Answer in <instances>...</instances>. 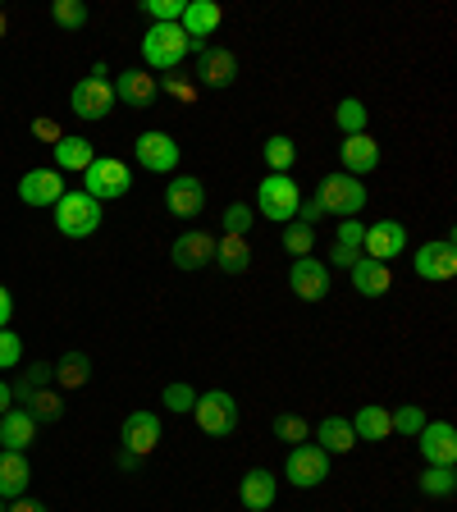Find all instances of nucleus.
<instances>
[{
	"mask_svg": "<svg viewBox=\"0 0 457 512\" xmlns=\"http://www.w3.org/2000/svg\"><path fill=\"white\" fill-rule=\"evenodd\" d=\"M215 266H220L224 275H247V266H252V243L234 238V234H220L215 238Z\"/></svg>",
	"mask_w": 457,
	"mask_h": 512,
	"instance_id": "nucleus-28",
	"label": "nucleus"
},
{
	"mask_svg": "<svg viewBox=\"0 0 457 512\" xmlns=\"http://www.w3.org/2000/svg\"><path fill=\"white\" fill-rule=\"evenodd\" d=\"M188 60V37L179 23H151L142 32V64L160 69V74H179V64Z\"/></svg>",
	"mask_w": 457,
	"mask_h": 512,
	"instance_id": "nucleus-1",
	"label": "nucleus"
},
{
	"mask_svg": "<svg viewBox=\"0 0 457 512\" xmlns=\"http://www.w3.org/2000/svg\"><path fill=\"white\" fill-rule=\"evenodd\" d=\"M32 416H42V421H55V416H60V398L55 394H32Z\"/></svg>",
	"mask_w": 457,
	"mask_h": 512,
	"instance_id": "nucleus-44",
	"label": "nucleus"
},
{
	"mask_svg": "<svg viewBox=\"0 0 457 512\" xmlns=\"http://www.w3.org/2000/svg\"><path fill=\"white\" fill-rule=\"evenodd\" d=\"M5 512H46V503H37V499H14Z\"/></svg>",
	"mask_w": 457,
	"mask_h": 512,
	"instance_id": "nucleus-49",
	"label": "nucleus"
},
{
	"mask_svg": "<svg viewBox=\"0 0 457 512\" xmlns=\"http://www.w3.org/2000/svg\"><path fill=\"white\" fill-rule=\"evenodd\" d=\"M119 439H124V448L133 453V458H147L151 448L160 444V416L156 412H128Z\"/></svg>",
	"mask_w": 457,
	"mask_h": 512,
	"instance_id": "nucleus-20",
	"label": "nucleus"
},
{
	"mask_svg": "<svg viewBox=\"0 0 457 512\" xmlns=\"http://www.w3.org/2000/svg\"><path fill=\"white\" fill-rule=\"evenodd\" d=\"M10 407H14V389H10V384H5V380H0V416L10 412Z\"/></svg>",
	"mask_w": 457,
	"mask_h": 512,
	"instance_id": "nucleus-50",
	"label": "nucleus"
},
{
	"mask_svg": "<svg viewBox=\"0 0 457 512\" xmlns=\"http://www.w3.org/2000/svg\"><path fill=\"white\" fill-rule=\"evenodd\" d=\"M32 133H37V138H42V142H51V147L64 138L60 128H55V119H37V124H32Z\"/></svg>",
	"mask_w": 457,
	"mask_h": 512,
	"instance_id": "nucleus-45",
	"label": "nucleus"
},
{
	"mask_svg": "<svg viewBox=\"0 0 457 512\" xmlns=\"http://www.w3.org/2000/svg\"><path fill=\"white\" fill-rule=\"evenodd\" d=\"M28 480H32L28 453H5V448H0V499H23V494H28Z\"/></svg>",
	"mask_w": 457,
	"mask_h": 512,
	"instance_id": "nucleus-26",
	"label": "nucleus"
},
{
	"mask_svg": "<svg viewBox=\"0 0 457 512\" xmlns=\"http://www.w3.org/2000/svg\"><path fill=\"white\" fill-rule=\"evenodd\" d=\"M298 206H302V188L293 183V174H266V183L256 188V211L275 220L279 229L288 220H298Z\"/></svg>",
	"mask_w": 457,
	"mask_h": 512,
	"instance_id": "nucleus-2",
	"label": "nucleus"
},
{
	"mask_svg": "<svg viewBox=\"0 0 457 512\" xmlns=\"http://www.w3.org/2000/svg\"><path fill=\"white\" fill-rule=\"evenodd\" d=\"M183 5H188V0H142V14H147L151 23H179Z\"/></svg>",
	"mask_w": 457,
	"mask_h": 512,
	"instance_id": "nucleus-40",
	"label": "nucleus"
},
{
	"mask_svg": "<svg viewBox=\"0 0 457 512\" xmlns=\"http://www.w3.org/2000/svg\"><path fill=\"white\" fill-rule=\"evenodd\" d=\"M311 243H316V229H311V224H302V220L284 224V247L293 256H311Z\"/></svg>",
	"mask_w": 457,
	"mask_h": 512,
	"instance_id": "nucleus-38",
	"label": "nucleus"
},
{
	"mask_svg": "<svg viewBox=\"0 0 457 512\" xmlns=\"http://www.w3.org/2000/svg\"><path fill=\"white\" fill-rule=\"evenodd\" d=\"M133 188V170H128L124 160L115 156H96L92 165L83 170V192L92 197V202H115V197H124V192Z\"/></svg>",
	"mask_w": 457,
	"mask_h": 512,
	"instance_id": "nucleus-4",
	"label": "nucleus"
},
{
	"mask_svg": "<svg viewBox=\"0 0 457 512\" xmlns=\"http://www.w3.org/2000/svg\"><path fill=\"white\" fill-rule=\"evenodd\" d=\"M220 224H224V234L247 238V229L256 224V215H252V206H247V202H229V206H224V215H220Z\"/></svg>",
	"mask_w": 457,
	"mask_h": 512,
	"instance_id": "nucleus-36",
	"label": "nucleus"
},
{
	"mask_svg": "<svg viewBox=\"0 0 457 512\" xmlns=\"http://www.w3.org/2000/svg\"><path fill=\"white\" fill-rule=\"evenodd\" d=\"M170 261L174 270H202L215 261V234H206V229H188V234L174 238L170 247Z\"/></svg>",
	"mask_w": 457,
	"mask_h": 512,
	"instance_id": "nucleus-17",
	"label": "nucleus"
},
{
	"mask_svg": "<svg viewBox=\"0 0 457 512\" xmlns=\"http://www.w3.org/2000/svg\"><path fill=\"white\" fill-rule=\"evenodd\" d=\"M407 247V229L398 220H375L366 224V238H362V256H371V261H384L389 266V256H403Z\"/></svg>",
	"mask_w": 457,
	"mask_h": 512,
	"instance_id": "nucleus-16",
	"label": "nucleus"
},
{
	"mask_svg": "<svg viewBox=\"0 0 457 512\" xmlns=\"http://www.w3.org/2000/svg\"><path fill=\"white\" fill-rule=\"evenodd\" d=\"M10 316H14V298H10V288L0 284V330L10 325Z\"/></svg>",
	"mask_w": 457,
	"mask_h": 512,
	"instance_id": "nucleus-48",
	"label": "nucleus"
},
{
	"mask_svg": "<svg viewBox=\"0 0 457 512\" xmlns=\"http://www.w3.org/2000/svg\"><path fill=\"white\" fill-rule=\"evenodd\" d=\"M192 416H197V426H202L211 439H224V435H234V430H238V398L224 394V389L197 394V407H192Z\"/></svg>",
	"mask_w": 457,
	"mask_h": 512,
	"instance_id": "nucleus-6",
	"label": "nucleus"
},
{
	"mask_svg": "<svg viewBox=\"0 0 457 512\" xmlns=\"http://www.w3.org/2000/svg\"><path fill=\"white\" fill-rule=\"evenodd\" d=\"M64 192L69 188H64V174L55 170V165L51 170H28L19 179V202L23 206H55Z\"/></svg>",
	"mask_w": 457,
	"mask_h": 512,
	"instance_id": "nucleus-18",
	"label": "nucleus"
},
{
	"mask_svg": "<svg viewBox=\"0 0 457 512\" xmlns=\"http://www.w3.org/2000/svg\"><path fill=\"white\" fill-rule=\"evenodd\" d=\"M51 151H55V170L60 174H83L87 165L96 160V147L83 138V133H64Z\"/></svg>",
	"mask_w": 457,
	"mask_h": 512,
	"instance_id": "nucleus-25",
	"label": "nucleus"
},
{
	"mask_svg": "<svg viewBox=\"0 0 457 512\" xmlns=\"http://www.w3.org/2000/svg\"><path fill=\"white\" fill-rule=\"evenodd\" d=\"M348 275H352V288H357L362 298H384V293L394 288V270L384 266V261H371V256H357Z\"/></svg>",
	"mask_w": 457,
	"mask_h": 512,
	"instance_id": "nucleus-23",
	"label": "nucleus"
},
{
	"mask_svg": "<svg viewBox=\"0 0 457 512\" xmlns=\"http://www.w3.org/2000/svg\"><path fill=\"white\" fill-rule=\"evenodd\" d=\"M138 165L147 174H174L179 170V156H183V147L170 138V133H160V128H147V133H138Z\"/></svg>",
	"mask_w": 457,
	"mask_h": 512,
	"instance_id": "nucleus-9",
	"label": "nucleus"
},
{
	"mask_svg": "<svg viewBox=\"0 0 457 512\" xmlns=\"http://www.w3.org/2000/svg\"><path fill=\"white\" fill-rule=\"evenodd\" d=\"M352 426V435L357 439H366V444H380V439H389L394 435V421H389V407H380V403H366L362 412L348 421Z\"/></svg>",
	"mask_w": 457,
	"mask_h": 512,
	"instance_id": "nucleus-27",
	"label": "nucleus"
},
{
	"mask_svg": "<svg viewBox=\"0 0 457 512\" xmlns=\"http://www.w3.org/2000/svg\"><path fill=\"white\" fill-rule=\"evenodd\" d=\"M51 211H55V229H60L64 238H92L96 229H101V202H92L83 188L64 192Z\"/></svg>",
	"mask_w": 457,
	"mask_h": 512,
	"instance_id": "nucleus-3",
	"label": "nucleus"
},
{
	"mask_svg": "<svg viewBox=\"0 0 457 512\" xmlns=\"http://www.w3.org/2000/svg\"><path fill=\"white\" fill-rule=\"evenodd\" d=\"M238 78V55L224 51V46H206L197 55V87H211V92H224V87Z\"/></svg>",
	"mask_w": 457,
	"mask_h": 512,
	"instance_id": "nucleus-15",
	"label": "nucleus"
},
{
	"mask_svg": "<svg viewBox=\"0 0 457 512\" xmlns=\"http://www.w3.org/2000/svg\"><path fill=\"white\" fill-rule=\"evenodd\" d=\"M389 421H394V435H421V426H426V412L416 403H407V407H398V412H389Z\"/></svg>",
	"mask_w": 457,
	"mask_h": 512,
	"instance_id": "nucleus-39",
	"label": "nucleus"
},
{
	"mask_svg": "<svg viewBox=\"0 0 457 512\" xmlns=\"http://www.w3.org/2000/svg\"><path fill=\"white\" fill-rule=\"evenodd\" d=\"M334 124L343 128V138H357V133H366V106L357 101V96H343L339 110H334Z\"/></svg>",
	"mask_w": 457,
	"mask_h": 512,
	"instance_id": "nucleus-32",
	"label": "nucleus"
},
{
	"mask_svg": "<svg viewBox=\"0 0 457 512\" xmlns=\"http://www.w3.org/2000/svg\"><path fill=\"white\" fill-rule=\"evenodd\" d=\"M51 380H55V366L37 362V366H28V371H23V380L10 384V389H14V398H19V403H32V394H42Z\"/></svg>",
	"mask_w": 457,
	"mask_h": 512,
	"instance_id": "nucleus-31",
	"label": "nucleus"
},
{
	"mask_svg": "<svg viewBox=\"0 0 457 512\" xmlns=\"http://www.w3.org/2000/svg\"><path fill=\"white\" fill-rule=\"evenodd\" d=\"M165 206L174 220H197L206 211V183L197 174H174V183H165Z\"/></svg>",
	"mask_w": 457,
	"mask_h": 512,
	"instance_id": "nucleus-12",
	"label": "nucleus"
},
{
	"mask_svg": "<svg viewBox=\"0 0 457 512\" xmlns=\"http://www.w3.org/2000/svg\"><path fill=\"white\" fill-rule=\"evenodd\" d=\"M51 19L60 23V28L78 32V28H87V5H83V0H55V5H51Z\"/></svg>",
	"mask_w": 457,
	"mask_h": 512,
	"instance_id": "nucleus-37",
	"label": "nucleus"
},
{
	"mask_svg": "<svg viewBox=\"0 0 457 512\" xmlns=\"http://www.w3.org/2000/svg\"><path fill=\"white\" fill-rule=\"evenodd\" d=\"M316 202L325 206V215H339V220H357L366 206V183L362 179H352V174H325L320 179V192H316Z\"/></svg>",
	"mask_w": 457,
	"mask_h": 512,
	"instance_id": "nucleus-5",
	"label": "nucleus"
},
{
	"mask_svg": "<svg viewBox=\"0 0 457 512\" xmlns=\"http://www.w3.org/2000/svg\"><path fill=\"white\" fill-rule=\"evenodd\" d=\"M165 92H170V96H179V101H188V96L197 92V83H183V78L174 74V78H165Z\"/></svg>",
	"mask_w": 457,
	"mask_h": 512,
	"instance_id": "nucleus-46",
	"label": "nucleus"
},
{
	"mask_svg": "<svg viewBox=\"0 0 457 512\" xmlns=\"http://www.w3.org/2000/svg\"><path fill=\"white\" fill-rule=\"evenodd\" d=\"M284 476L293 490H316L320 480L330 476V453L320 444H293L288 448V462H284Z\"/></svg>",
	"mask_w": 457,
	"mask_h": 512,
	"instance_id": "nucleus-7",
	"label": "nucleus"
},
{
	"mask_svg": "<svg viewBox=\"0 0 457 512\" xmlns=\"http://www.w3.org/2000/svg\"><path fill=\"white\" fill-rule=\"evenodd\" d=\"M0 512H5V499H0Z\"/></svg>",
	"mask_w": 457,
	"mask_h": 512,
	"instance_id": "nucleus-51",
	"label": "nucleus"
},
{
	"mask_svg": "<svg viewBox=\"0 0 457 512\" xmlns=\"http://www.w3.org/2000/svg\"><path fill=\"white\" fill-rule=\"evenodd\" d=\"M362 238H366V224L362 220H339V238H334L339 247H348V252H362Z\"/></svg>",
	"mask_w": 457,
	"mask_h": 512,
	"instance_id": "nucleus-43",
	"label": "nucleus"
},
{
	"mask_svg": "<svg viewBox=\"0 0 457 512\" xmlns=\"http://www.w3.org/2000/svg\"><path fill=\"white\" fill-rule=\"evenodd\" d=\"M416 448H421L426 467H453L457 462V430L448 426V421H426L421 435H416Z\"/></svg>",
	"mask_w": 457,
	"mask_h": 512,
	"instance_id": "nucleus-13",
	"label": "nucleus"
},
{
	"mask_svg": "<svg viewBox=\"0 0 457 512\" xmlns=\"http://www.w3.org/2000/svg\"><path fill=\"white\" fill-rule=\"evenodd\" d=\"M339 156H343V174H352V179H362V174L380 170V142H375L371 133H357V138H343Z\"/></svg>",
	"mask_w": 457,
	"mask_h": 512,
	"instance_id": "nucleus-22",
	"label": "nucleus"
},
{
	"mask_svg": "<svg viewBox=\"0 0 457 512\" xmlns=\"http://www.w3.org/2000/svg\"><path fill=\"white\" fill-rule=\"evenodd\" d=\"M275 494H279V480H275V471H266V467H252L238 480V503H243L247 512H270L275 508Z\"/></svg>",
	"mask_w": 457,
	"mask_h": 512,
	"instance_id": "nucleus-19",
	"label": "nucleus"
},
{
	"mask_svg": "<svg viewBox=\"0 0 457 512\" xmlns=\"http://www.w3.org/2000/svg\"><path fill=\"white\" fill-rule=\"evenodd\" d=\"M357 256H362V252H348V247H339V243H334V247H330V266L352 270V261H357Z\"/></svg>",
	"mask_w": 457,
	"mask_h": 512,
	"instance_id": "nucleus-47",
	"label": "nucleus"
},
{
	"mask_svg": "<svg viewBox=\"0 0 457 512\" xmlns=\"http://www.w3.org/2000/svg\"><path fill=\"white\" fill-rule=\"evenodd\" d=\"M115 101H124V106H138V110H147L151 101H156V74H142V69H124V74L115 78Z\"/></svg>",
	"mask_w": 457,
	"mask_h": 512,
	"instance_id": "nucleus-24",
	"label": "nucleus"
},
{
	"mask_svg": "<svg viewBox=\"0 0 457 512\" xmlns=\"http://www.w3.org/2000/svg\"><path fill=\"white\" fill-rule=\"evenodd\" d=\"M23 362V339L14 330H0V371H14Z\"/></svg>",
	"mask_w": 457,
	"mask_h": 512,
	"instance_id": "nucleus-42",
	"label": "nucleus"
},
{
	"mask_svg": "<svg viewBox=\"0 0 457 512\" xmlns=\"http://www.w3.org/2000/svg\"><path fill=\"white\" fill-rule=\"evenodd\" d=\"M69 110H74L78 119H87V124L106 119L110 110H115V87H110V78H78L74 92H69Z\"/></svg>",
	"mask_w": 457,
	"mask_h": 512,
	"instance_id": "nucleus-8",
	"label": "nucleus"
},
{
	"mask_svg": "<svg viewBox=\"0 0 457 512\" xmlns=\"http://www.w3.org/2000/svg\"><path fill=\"white\" fill-rule=\"evenodd\" d=\"M266 160H270V174H288V170H293V160H298L293 138H284V133L266 138Z\"/></svg>",
	"mask_w": 457,
	"mask_h": 512,
	"instance_id": "nucleus-33",
	"label": "nucleus"
},
{
	"mask_svg": "<svg viewBox=\"0 0 457 512\" xmlns=\"http://www.w3.org/2000/svg\"><path fill=\"white\" fill-rule=\"evenodd\" d=\"M416 485H421V494H426V499H453L457 471L453 467H426V476L416 480Z\"/></svg>",
	"mask_w": 457,
	"mask_h": 512,
	"instance_id": "nucleus-30",
	"label": "nucleus"
},
{
	"mask_svg": "<svg viewBox=\"0 0 457 512\" xmlns=\"http://www.w3.org/2000/svg\"><path fill=\"white\" fill-rule=\"evenodd\" d=\"M288 288H293L302 302H325L330 298V266L316 261V256H298V261L288 266Z\"/></svg>",
	"mask_w": 457,
	"mask_h": 512,
	"instance_id": "nucleus-11",
	"label": "nucleus"
},
{
	"mask_svg": "<svg viewBox=\"0 0 457 512\" xmlns=\"http://www.w3.org/2000/svg\"><path fill=\"white\" fill-rule=\"evenodd\" d=\"M55 375H60L64 384H87V375H92V366H87L83 352H69L60 366H55Z\"/></svg>",
	"mask_w": 457,
	"mask_h": 512,
	"instance_id": "nucleus-41",
	"label": "nucleus"
},
{
	"mask_svg": "<svg viewBox=\"0 0 457 512\" xmlns=\"http://www.w3.org/2000/svg\"><path fill=\"white\" fill-rule=\"evenodd\" d=\"M32 439H37V416L28 407H10L0 416V448L5 453H28Z\"/></svg>",
	"mask_w": 457,
	"mask_h": 512,
	"instance_id": "nucleus-21",
	"label": "nucleus"
},
{
	"mask_svg": "<svg viewBox=\"0 0 457 512\" xmlns=\"http://www.w3.org/2000/svg\"><path fill=\"white\" fill-rule=\"evenodd\" d=\"M412 270L421 279H430V284H439V279H453L457 275V247L444 243V238H435V243H421L412 256Z\"/></svg>",
	"mask_w": 457,
	"mask_h": 512,
	"instance_id": "nucleus-14",
	"label": "nucleus"
},
{
	"mask_svg": "<svg viewBox=\"0 0 457 512\" xmlns=\"http://www.w3.org/2000/svg\"><path fill=\"white\" fill-rule=\"evenodd\" d=\"M316 439H320V448H325V453H348V448L357 444V435H352V426H348V416H325V421H320V430H316Z\"/></svg>",
	"mask_w": 457,
	"mask_h": 512,
	"instance_id": "nucleus-29",
	"label": "nucleus"
},
{
	"mask_svg": "<svg viewBox=\"0 0 457 512\" xmlns=\"http://www.w3.org/2000/svg\"><path fill=\"white\" fill-rule=\"evenodd\" d=\"M220 19H224V10L215 0H188V5H183L179 28H183V37H188V55L206 51V37L220 28Z\"/></svg>",
	"mask_w": 457,
	"mask_h": 512,
	"instance_id": "nucleus-10",
	"label": "nucleus"
},
{
	"mask_svg": "<svg viewBox=\"0 0 457 512\" xmlns=\"http://www.w3.org/2000/svg\"><path fill=\"white\" fill-rule=\"evenodd\" d=\"M160 403H165V412L188 416L192 407H197V389H192V384H183V380H174V384H165V394H160Z\"/></svg>",
	"mask_w": 457,
	"mask_h": 512,
	"instance_id": "nucleus-34",
	"label": "nucleus"
},
{
	"mask_svg": "<svg viewBox=\"0 0 457 512\" xmlns=\"http://www.w3.org/2000/svg\"><path fill=\"white\" fill-rule=\"evenodd\" d=\"M275 435L284 439L288 448H293V444H307V439H311V426L302 421L298 412H279V416H275Z\"/></svg>",
	"mask_w": 457,
	"mask_h": 512,
	"instance_id": "nucleus-35",
	"label": "nucleus"
}]
</instances>
